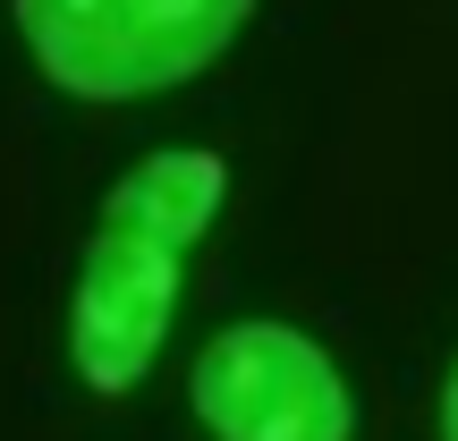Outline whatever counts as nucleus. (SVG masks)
<instances>
[{"label":"nucleus","instance_id":"nucleus-3","mask_svg":"<svg viewBox=\"0 0 458 441\" xmlns=\"http://www.w3.org/2000/svg\"><path fill=\"white\" fill-rule=\"evenodd\" d=\"M187 408L213 441H357V399L297 323H229L196 348Z\"/></svg>","mask_w":458,"mask_h":441},{"label":"nucleus","instance_id":"nucleus-4","mask_svg":"<svg viewBox=\"0 0 458 441\" xmlns=\"http://www.w3.org/2000/svg\"><path fill=\"white\" fill-rule=\"evenodd\" d=\"M442 441H458V365H450V382H442Z\"/></svg>","mask_w":458,"mask_h":441},{"label":"nucleus","instance_id":"nucleus-2","mask_svg":"<svg viewBox=\"0 0 458 441\" xmlns=\"http://www.w3.org/2000/svg\"><path fill=\"white\" fill-rule=\"evenodd\" d=\"M34 68L77 102H153L238 43L255 0H9Z\"/></svg>","mask_w":458,"mask_h":441},{"label":"nucleus","instance_id":"nucleus-1","mask_svg":"<svg viewBox=\"0 0 458 441\" xmlns=\"http://www.w3.org/2000/svg\"><path fill=\"white\" fill-rule=\"evenodd\" d=\"M229 162L204 145L145 153L128 179L102 196V221L77 255V289H68V365L85 391L119 399L162 365L170 323H179V272L187 246L221 221Z\"/></svg>","mask_w":458,"mask_h":441}]
</instances>
